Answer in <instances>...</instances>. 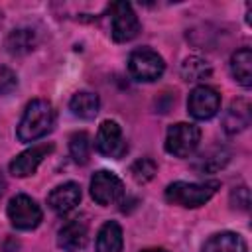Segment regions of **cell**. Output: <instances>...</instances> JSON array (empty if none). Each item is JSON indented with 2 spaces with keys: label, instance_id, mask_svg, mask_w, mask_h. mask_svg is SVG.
Segmentation results:
<instances>
[{
  "label": "cell",
  "instance_id": "6da1fadb",
  "mask_svg": "<svg viewBox=\"0 0 252 252\" xmlns=\"http://www.w3.org/2000/svg\"><path fill=\"white\" fill-rule=\"evenodd\" d=\"M53 122H55V110H53L51 102H47L43 98H33L26 106L22 120L18 124L20 142H35V140L43 138L45 134L51 132Z\"/></svg>",
  "mask_w": 252,
  "mask_h": 252
},
{
  "label": "cell",
  "instance_id": "7a4b0ae2",
  "mask_svg": "<svg viewBox=\"0 0 252 252\" xmlns=\"http://www.w3.org/2000/svg\"><path fill=\"white\" fill-rule=\"evenodd\" d=\"M220 187L219 181H203V183H187L173 181L165 187V201L185 209H197L211 201V197Z\"/></svg>",
  "mask_w": 252,
  "mask_h": 252
},
{
  "label": "cell",
  "instance_id": "3957f363",
  "mask_svg": "<svg viewBox=\"0 0 252 252\" xmlns=\"http://www.w3.org/2000/svg\"><path fill=\"white\" fill-rule=\"evenodd\" d=\"M128 71L136 81L152 83V81H158L163 75L165 63H163V57L158 51H154L150 47H140V49L130 53Z\"/></svg>",
  "mask_w": 252,
  "mask_h": 252
},
{
  "label": "cell",
  "instance_id": "277c9868",
  "mask_svg": "<svg viewBox=\"0 0 252 252\" xmlns=\"http://www.w3.org/2000/svg\"><path fill=\"white\" fill-rule=\"evenodd\" d=\"M201 142V130L189 122H177L167 128L165 134V152L175 158H189Z\"/></svg>",
  "mask_w": 252,
  "mask_h": 252
},
{
  "label": "cell",
  "instance_id": "5b68a950",
  "mask_svg": "<svg viewBox=\"0 0 252 252\" xmlns=\"http://www.w3.org/2000/svg\"><path fill=\"white\" fill-rule=\"evenodd\" d=\"M140 33V20L128 2L110 4V35L114 41L124 43Z\"/></svg>",
  "mask_w": 252,
  "mask_h": 252
},
{
  "label": "cell",
  "instance_id": "8992f818",
  "mask_svg": "<svg viewBox=\"0 0 252 252\" xmlns=\"http://www.w3.org/2000/svg\"><path fill=\"white\" fill-rule=\"evenodd\" d=\"M8 219H10L12 226H16L20 230H33L35 226H39L43 213L32 197L16 195L8 203Z\"/></svg>",
  "mask_w": 252,
  "mask_h": 252
},
{
  "label": "cell",
  "instance_id": "52a82bcc",
  "mask_svg": "<svg viewBox=\"0 0 252 252\" xmlns=\"http://www.w3.org/2000/svg\"><path fill=\"white\" fill-rule=\"evenodd\" d=\"M91 197L94 199V203L102 207L114 205L124 197V183L112 171L98 169L91 177Z\"/></svg>",
  "mask_w": 252,
  "mask_h": 252
},
{
  "label": "cell",
  "instance_id": "ba28073f",
  "mask_svg": "<svg viewBox=\"0 0 252 252\" xmlns=\"http://www.w3.org/2000/svg\"><path fill=\"white\" fill-rule=\"evenodd\" d=\"M220 108V94L217 89L209 85H199L189 93L187 98V110L197 120H209L213 118Z\"/></svg>",
  "mask_w": 252,
  "mask_h": 252
},
{
  "label": "cell",
  "instance_id": "9c48e42d",
  "mask_svg": "<svg viewBox=\"0 0 252 252\" xmlns=\"http://www.w3.org/2000/svg\"><path fill=\"white\" fill-rule=\"evenodd\" d=\"M53 152V144H37L32 146L28 150H24L22 154H18L12 161H10V173L14 177H30L37 171L39 163Z\"/></svg>",
  "mask_w": 252,
  "mask_h": 252
},
{
  "label": "cell",
  "instance_id": "30bf717a",
  "mask_svg": "<svg viewBox=\"0 0 252 252\" xmlns=\"http://www.w3.org/2000/svg\"><path fill=\"white\" fill-rule=\"evenodd\" d=\"M94 148L98 154L108 156V158H120L126 150L124 140H122V128L114 120H104L98 126L96 138H94Z\"/></svg>",
  "mask_w": 252,
  "mask_h": 252
},
{
  "label": "cell",
  "instance_id": "8fae6325",
  "mask_svg": "<svg viewBox=\"0 0 252 252\" xmlns=\"http://www.w3.org/2000/svg\"><path fill=\"white\" fill-rule=\"evenodd\" d=\"M89 242V222L77 217L65 222L57 232V246L63 252H81Z\"/></svg>",
  "mask_w": 252,
  "mask_h": 252
},
{
  "label": "cell",
  "instance_id": "7c38bea8",
  "mask_svg": "<svg viewBox=\"0 0 252 252\" xmlns=\"http://www.w3.org/2000/svg\"><path fill=\"white\" fill-rule=\"evenodd\" d=\"M81 201V187L75 181H67L63 185H57L49 195H47V205L51 211L57 215H67L71 213Z\"/></svg>",
  "mask_w": 252,
  "mask_h": 252
},
{
  "label": "cell",
  "instance_id": "4fadbf2b",
  "mask_svg": "<svg viewBox=\"0 0 252 252\" xmlns=\"http://www.w3.org/2000/svg\"><path fill=\"white\" fill-rule=\"evenodd\" d=\"M248 124H250V102L246 98L232 100L230 106H228V110L224 112V118H222L224 132L238 134V132L246 130Z\"/></svg>",
  "mask_w": 252,
  "mask_h": 252
},
{
  "label": "cell",
  "instance_id": "5bb4252c",
  "mask_svg": "<svg viewBox=\"0 0 252 252\" xmlns=\"http://www.w3.org/2000/svg\"><path fill=\"white\" fill-rule=\"evenodd\" d=\"M122 228L116 220H106L94 240V252H122Z\"/></svg>",
  "mask_w": 252,
  "mask_h": 252
},
{
  "label": "cell",
  "instance_id": "9a60e30c",
  "mask_svg": "<svg viewBox=\"0 0 252 252\" xmlns=\"http://www.w3.org/2000/svg\"><path fill=\"white\" fill-rule=\"evenodd\" d=\"M201 252H246V242L240 234L224 230L213 234L201 248Z\"/></svg>",
  "mask_w": 252,
  "mask_h": 252
},
{
  "label": "cell",
  "instance_id": "2e32d148",
  "mask_svg": "<svg viewBox=\"0 0 252 252\" xmlns=\"http://www.w3.org/2000/svg\"><path fill=\"white\" fill-rule=\"evenodd\" d=\"M37 43V37H35V32L30 30V28H18V30H12L4 41L6 45V51L10 55H26L30 53Z\"/></svg>",
  "mask_w": 252,
  "mask_h": 252
},
{
  "label": "cell",
  "instance_id": "e0dca14e",
  "mask_svg": "<svg viewBox=\"0 0 252 252\" xmlns=\"http://www.w3.org/2000/svg\"><path fill=\"white\" fill-rule=\"evenodd\" d=\"M230 73L236 83L242 87L252 85V51L248 47H240L230 57Z\"/></svg>",
  "mask_w": 252,
  "mask_h": 252
},
{
  "label": "cell",
  "instance_id": "ac0fdd59",
  "mask_svg": "<svg viewBox=\"0 0 252 252\" xmlns=\"http://www.w3.org/2000/svg\"><path fill=\"white\" fill-rule=\"evenodd\" d=\"M69 108L75 116L79 118H85V120H91L98 114V108H100V100H98V94L91 93V91H79L73 94L71 102H69Z\"/></svg>",
  "mask_w": 252,
  "mask_h": 252
},
{
  "label": "cell",
  "instance_id": "d6986e66",
  "mask_svg": "<svg viewBox=\"0 0 252 252\" xmlns=\"http://www.w3.org/2000/svg\"><path fill=\"white\" fill-rule=\"evenodd\" d=\"M211 73H213L211 65L201 57H187L181 65V77L185 81H191V83L205 81L211 77Z\"/></svg>",
  "mask_w": 252,
  "mask_h": 252
},
{
  "label": "cell",
  "instance_id": "ffe728a7",
  "mask_svg": "<svg viewBox=\"0 0 252 252\" xmlns=\"http://www.w3.org/2000/svg\"><path fill=\"white\" fill-rule=\"evenodd\" d=\"M69 154L77 163H87L91 156V138L87 132H75L69 138Z\"/></svg>",
  "mask_w": 252,
  "mask_h": 252
},
{
  "label": "cell",
  "instance_id": "44dd1931",
  "mask_svg": "<svg viewBox=\"0 0 252 252\" xmlns=\"http://www.w3.org/2000/svg\"><path fill=\"white\" fill-rule=\"evenodd\" d=\"M158 173V163L152 158H140L130 165V175L136 183L144 185L148 181H152Z\"/></svg>",
  "mask_w": 252,
  "mask_h": 252
},
{
  "label": "cell",
  "instance_id": "7402d4cb",
  "mask_svg": "<svg viewBox=\"0 0 252 252\" xmlns=\"http://www.w3.org/2000/svg\"><path fill=\"white\" fill-rule=\"evenodd\" d=\"M226 159H228V154L226 152H215V154H211V156H201V159L195 163V169H199V171H217L219 167H222L224 163H226Z\"/></svg>",
  "mask_w": 252,
  "mask_h": 252
},
{
  "label": "cell",
  "instance_id": "603a6c76",
  "mask_svg": "<svg viewBox=\"0 0 252 252\" xmlns=\"http://www.w3.org/2000/svg\"><path fill=\"white\" fill-rule=\"evenodd\" d=\"M18 85V77L12 69L8 67H0V94H8L16 89Z\"/></svg>",
  "mask_w": 252,
  "mask_h": 252
},
{
  "label": "cell",
  "instance_id": "cb8c5ba5",
  "mask_svg": "<svg viewBox=\"0 0 252 252\" xmlns=\"http://www.w3.org/2000/svg\"><path fill=\"white\" fill-rule=\"evenodd\" d=\"M230 199H232V203L236 201L234 207H238V209H242V211H246L248 205H250V193H248V189H246L244 185H242V187H234Z\"/></svg>",
  "mask_w": 252,
  "mask_h": 252
},
{
  "label": "cell",
  "instance_id": "d4e9b609",
  "mask_svg": "<svg viewBox=\"0 0 252 252\" xmlns=\"http://www.w3.org/2000/svg\"><path fill=\"white\" fill-rule=\"evenodd\" d=\"M4 189H6V177H4V173L0 171V195L4 193Z\"/></svg>",
  "mask_w": 252,
  "mask_h": 252
},
{
  "label": "cell",
  "instance_id": "484cf974",
  "mask_svg": "<svg viewBox=\"0 0 252 252\" xmlns=\"http://www.w3.org/2000/svg\"><path fill=\"white\" fill-rule=\"evenodd\" d=\"M144 252H167L165 248H150V250H144Z\"/></svg>",
  "mask_w": 252,
  "mask_h": 252
}]
</instances>
